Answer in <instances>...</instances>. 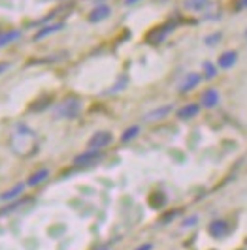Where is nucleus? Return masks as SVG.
<instances>
[{"label": "nucleus", "instance_id": "20e7f679", "mask_svg": "<svg viewBox=\"0 0 247 250\" xmlns=\"http://www.w3.org/2000/svg\"><path fill=\"white\" fill-rule=\"evenodd\" d=\"M173 28H175V23H164V25H161V26H155L148 36H146V40H148L149 43H161L162 40L166 38V34L172 32Z\"/></svg>", "mask_w": 247, "mask_h": 250}, {"label": "nucleus", "instance_id": "aec40b11", "mask_svg": "<svg viewBox=\"0 0 247 250\" xmlns=\"http://www.w3.org/2000/svg\"><path fill=\"white\" fill-rule=\"evenodd\" d=\"M222 38V34L221 32H213V34H210V36H206V45H217L219 43V40Z\"/></svg>", "mask_w": 247, "mask_h": 250}, {"label": "nucleus", "instance_id": "6e6552de", "mask_svg": "<svg viewBox=\"0 0 247 250\" xmlns=\"http://www.w3.org/2000/svg\"><path fill=\"white\" fill-rule=\"evenodd\" d=\"M200 81H202V75L197 74V72H193V74H189L183 79V83L179 85V92H189V90H193V88L197 87V85H200Z\"/></svg>", "mask_w": 247, "mask_h": 250}, {"label": "nucleus", "instance_id": "f03ea898", "mask_svg": "<svg viewBox=\"0 0 247 250\" xmlns=\"http://www.w3.org/2000/svg\"><path fill=\"white\" fill-rule=\"evenodd\" d=\"M83 109V104L79 98H75V96H70V98H64L62 102H59L57 105H55V119H75V117H79V113Z\"/></svg>", "mask_w": 247, "mask_h": 250}, {"label": "nucleus", "instance_id": "0eeeda50", "mask_svg": "<svg viewBox=\"0 0 247 250\" xmlns=\"http://www.w3.org/2000/svg\"><path fill=\"white\" fill-rule=\"evenodd\" d=\"M173 107L168 104V105H162V107H157V109H153V111H149L146 117H144V121L146 123H155V121H161V119H164L168 113L172 111Z\"/></svg>", "mask_w": 247, "mask_h": 250}, {"label": "nucleus", "instance_id": "5701e85b", "mask_svg": "<svg viewBox=\"0 0 247 250\" xmlns=\"http://www.w3.org/2000/svg\"><path fill=\"white\" fill-rule=\"evenodd\" d=\"M153 249V245L151 243H146V245H142V247H138L136 250H151Z\"/></svg>", "mask_w": 247, "mask_h": 250}, {"label": "nucleus", "instance_id": "2eb2a0df", "mask_svg": "<svg viewBox=\"0 0 247 250\" xmlns=\"http://www.w3.org/2000/svg\"><path fill=\"white\" fill-rule=\"evenodd\" d=\"M208 229H210V233L213 237H222L228 228H226V222H224V220H213Z\"/></svg>", "mask_w": 247, "mask_h": 250}, {"label": "nucleus", "instance_id": "f257e3e1", "mask_svg": "<svg viewBox=\"0 0 247 250\" xmlns=\"http://www.w3.org/2000/svg\"><path fill=\"white\" fill-rule=\"evenodd\" d=\"M10 149L13 154L21 156V158H28L32 154H36L38 150V136L34 130H30L28 126L19 125L15 126V130L10 136Z\"/></svg>", "mask_w": 247, "mask_h": 250}, {"label": "nucleus", "instance_id": "a211bd4d", "mask_svg": "<svg viewBox=\"0 0 247 250\" xmlns=\"http://www.w3.org/2000/svg\"><path fill=\"white\" fill-rule=\"evenodd\" d=\"M138 134H140V126H130V128H126L123 132L121 141H123V143H128V141H132V139L136 138Z\"/></svg>", "mask_w": 247, "mask_h": 250}, {"label": "nucleus", "instance_id": "9d476101", "mask_svg": "<svg viewBox=\"0 0 247 250\" xmlns=\"http://www.w3.org/2000/svg\"><path fill=\"white\" fill-rule=\"evenodd\" d=\"M198 113H200V105H198V104H187V105H183V107L177 111V117H179L181 121H187V119L197 117Z\"/></svg>", "mask_w": 247, "mask_h": 250}, {"label": "nucleus", "instance_id": "f8f14e48", "mask_svg": "<svg viewBox=\"0 0 247 250\" xmlns=\"http://www.w3.org/2000/svg\"><path fill=\"white\" fill-rule=\"evenodd\" d=\"M62 26H64L62 23H53V25L42 26L36 34H34V42H40V40H44L46 36L53 34V32H59V30H62Z\"/></svg>", "mask_w": 247, "mask_h": 250}, {"label": "nucleus", "instance_id": "393cba45", "mask_svg": "<svg viewBox=\"0 0 247 250\" xmlns=\"http://www.w3.org/2000/svg\"><path fill=\"white\" fill-rule=\"evenodd\" d=\"M242 6H244V8H247V0H242Z\"/></svg>", "mask_w": 247, "mask_h": 250}, {"label": "nucleus", "instance_id": "4be33fe9", "mask_svg": "<svg viewBox=\"0 0 247 250\" xmlns=\"http://www.w3.org/2000/svg\"><path fill=\"white\" fill-rule=\"evenodd\" d=\"M8 68H10V62H0V75L4 74Z\"/></svg>", "mask_w": 247, "mask_h": 250}, {"label": "nucleus", "instance_id": "39448f33", "mask_svg": "<svg viewBox=\"0 0 247 250\" xmlns=\"http://www.w3.org/2000/svg\"><path fill=\"white\" fill-rule=\"evenodd\" d=\"M110 6H106V4H100V6H97V8H93L91 12H89V15H87V21L89 23H100V21H104V19H108L110 17Z\"/></svg>", "mask_w": 247, "mask_h": 250}, {"label": "nucleus", "instance_id": "4468645a", "mask_svg": "<svg viewBox=\"0 0 247 250\" xmlns=\"http://www.w3.org/2000/svg\"><path fill=\"white\" fill-rule=\"evenodd\" d=\"M19 36H21L19 30H0V47L12 43L15 40H19Z\"/></svg>", "mask_w": 247, "mask_h": 250}, {"label": "nucleus", "instance_id": "b1692460", "mask_svg": "<svg viewBox=\"0 0 247 250\" xmlns=\"http://www.w3.org/2000/svg\"><path fill=\"white\" fill-rule=\"evenodd\" d=\"M138 0H124V4H126V6H132V4H136Z\"/></svg>", "mask_w": 247, "mask_h": 250}, {"label": "nucleus", "instance_id": "a878e982", "mask_svg": "<svg viewBox=\"0 0 247 250\" xmlns=\"http://www.w3.org/2000/svg\"><path fill=\"white\" fill-rule=\"evenodd\" d=\"M100 250H106V249H100Z\"/></svg>", "mask_w": 247, "mask_h": 250}, {"label": "nucleus", "instance_id": "f3484780", "mask_svg": "<svg viewBox=\"0 0 247 250\" xmlns=\"http://www.w3.org/2000/svg\"><path fill=\"white\" fill-rule=\"evenodd\" d=\"M26 185H23V183H19V185H15V187L12 188V190H8L6 194H2V200L4 201H12L13 198H17L19 194H23V190H25Z\"/></svg>", "mask_w": 247, "mask_h": 250}, {"label": "nucleus", "instance_id": "dca6fc26", "mask_svg": "<svg viewBox=\"0 0 247 250\" xmlns=\"http://www.w3.org/2000/svg\"><path fill=\"white\" fill-rule=\"evenodd\" d=\"M48 177H49V169H40V171H36L32 177H28L26 185H28V187H36V185H40L42 181H46Z\"/></svg>", "mask_w": 247, "mask_h": 250}, {"label": "nucleus", "instance_id": "6ab92c4d", "mask_svg": "<svg viewBox=\"0 0 247 250\" xmlns=\"http://www.w3.org/2000/svg\"><path fill=\"white\" fill-rule=\"evenodd\" d=\"M204 74H206V79H213L217 75V70L211 62H204Z\"/></svg>", "mask_w": 247, "mask_h": 250}, {"label": "nucleus", "instance_id": "1a4fd4ad", "mask_svg": "<svg viewBox=\"0 0 247 250\" xmlns=\"http://www.w3.org/2000/svg\"><path fill=\"white\" fill-rule=\"evenodd\" d=\"M219 92L215 90V88H208L204 94H202V105L206 107V109H211V107H215L217 104H219Z\"/></svg>", "mask_w": 247, "mask_h": 250}, {"label": "nucleus", "instance_id": "7ed1b4c3", "mask_svg": "<svg viewBox=\"0 0 247 250\" xmlns=\"http://www.w3.org/2000/svg\"><path fill=\"white\" fill-rule=\"evenodd\" d=\"M111 139H113V136H111V132H108V130H100V132H97V134H93L91 136V139H89V149L93 150H100L104 149V147H108L111 143Z\"/></svg>", "mask_w": 247, "mask_h": 250}, {"label": "nucleus", "instance_id": "9b49d317", "mask_svg": "<svg viewBox=\"0 0 247 250\" xmlns=\"http://www.w3.org/2000/svg\"><path fill=\"white\" fill-rule=\"evenodd\" d=\"M238 61V53L236 51H226V53H222L221 57H219V68L222 70H228V68H232Z\"/></svg>", "mask_w": 247, "mask_h": 250}, {"label": "nucleus", "instance_id": "423d86ee", "mask_svg": "<svg viewBox=\"0 0 247 250\" xmlns=\"http://www.w3.org/2000/svg\"><path fill=\"white\" fill-rule=\"evenodd\" d=\"M100 158H102V152H100V150L89 149L87 152H83V154H77V156L74 158V164L75 166H87V164L97 162V160H100Z\"/></svg>", "mask_w": 247, "mask_h": 250}, {"label": "nucleus", "instance_id": "ddd939ff", "mask_svg": "<svg viewBox=\"0 0 247 250\" xmlns=\"http://www.w3.org/2000/svg\"><path fill=\"white\" fill-rule=\"evenodd\" d=\"M211 0H185L183 6L189 12H204L208 6H210Z\"/></svg>", "mask_w": 247, "mask_h": 250}, {"label": "nucleus", "instance_id": "412c9836", "mask_svg": "<svg viewBox=\"0 0 247 250\" xmlns=\"http://www.w3.org/2000/svg\"><path fill=\"white\" fill-rule=\"evenodd\" d=\"M126 81H128V79H126V77H121V79H119V83H117V87H113V88H110V90H108V92H117V90H121V88H124V83H126Z\"/></svg>", "mask_w": 247, "mask_h": 250}]
</instances>
